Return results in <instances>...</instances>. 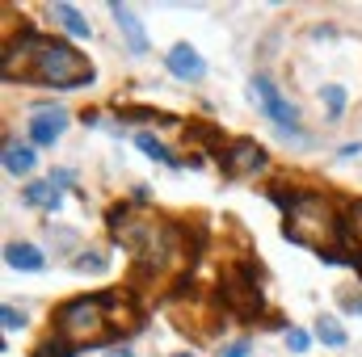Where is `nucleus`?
Returning <instances> with one entry per match:
<instances>
[{"label":"nucleus","instance_id":"nucleus-1","mask_svg":"<svg viewBox=\"0 0 362 357\" xmlns=\"http://www.w3.org/2000/svg\"><path fill=\"white\" fill-rule=\"evenodd\" d=\"M4 59H30V72L21 80L34 85H51V89H85L93 85V68L59 38H38V34H21L17 47L4 51Z\"/></svg>","mask_w":362,"mask_h":357},{"label":"nucleus","instance_id":"nucleus-2","mask_svg":"<svg viewBox=\"0 0 362 357\" xmlns=\"http://www.w3.org/2000/svg\"><path fill=\"white\" fill-rule=\"evenodd\" d=\"M118 298L110 294H85V298H72L55 311V337H64L68 345L72 341H97V328H101V315L114 311Z\"/></svg>","mask_w":362,"mask_h":357},{"label":"nucleus","instance_id":"nucleus-3","mask_svg":"<svg viewBox=\"0 0 362 357\" xmlns=\"http://www.w3.org/2000/svg\"><path fill=\"white\" fill-rule=\"evenodd\" d=\"M253 97H257V105L266 109V118H270L274 126L282 131V135H291V139H303V131H299V109L282 97V92L274 89L270 76H253Z\"/></svg>","mask_w":362,"mask_h":357},{"label":"nucleus","instance_id":"nucleus-4","mask_svg":"<svg viewBox=\"0 0 362 357\" xmlns=\"http://www.w3.org/2000/svg\"><path fill=\"white\" fill-rule=\"evenodd\" d=\"M219 164H223V173H232V177H240V173H262V169H266V147L253 143V139H236V143H228V152L219 156Z\"/></svg>","mask_w":362,"mask_h":357},{"label":"nucleus","instance_id":"nucleus-5","mask_svg":"<svg viewBox=\"0 0 362 357\" xmlns=\"http://www.w3.org/2000/svg\"><path fill=\"white\" fill-rule=\"evenodd\" d=\"M64 126H68V109L64 105H38L34 118H30V139L42 143V147H51L64 135Z\"/></svg>","mask_w":362,"mask_h":357},{"label":"nucleus","instance_id":"nucleus-6","mask_svg":"<svg viewBox=\"0 0 362 357\" xmlns=\"http://www.w3.org/2000/svg\"><path fill=\"white\" fill-rule=\"evenodd\" d=\"M110 13H114V21H118V30H122L127 47H131L135 55H148V51H152V42H148V34H144L139 17H135V13H131L127 4H110Z\"/></svg>","mask_w":362,"mask_h":357},{"label":"nucleus","instance_id":"nucleus-7","mask_svg":"<svg viewBox=\"0 0 362 357\" xmlns=\"http://www.w3.org/2000/svg\"><path fill=\"white\" fill-rule=\"evenodd\" d=\"M165 63H169V72H173L177 80H202V76H206V63H202V59H198V51H194V47H185V42H177V47L169 51V59H165Z\"/></svg>","mask_w":362,"mask_h":357},{"label":"nucleus","instance_id":"nucleus-8","mask_svg":"<svg viewBox=\"0 0 362 357\" xmlns=\"http://www.w3.org/2000/svg\"><path fill=\"white\" fill-rule=\"evenodd\" d=\"M4 261H8V269H17V273H38L42 269V253L34 244H8L4 248Z\"/></svg>","mask_w":362,"mask_h":357},{"label":"nucleus","instance_id":"nucleus-9","mask_svg":"<svg viewBox=\"0 0 362 357\" xmlns=\"http://www.w3.org/2000/svg\"><path fill=\"white\" fill-rule=\"evenodd\" d=\"M59 189H55V181H34L30 189H25V206H38V210H59Z\"/></svg>","mask_w":362,"mask_h":357},{"label":"nucleus","instance_id":"nucleus-10","mask_svg":"<svg viewBox=\"0 0 362 357\" xmlns=\"http://www.w3.org/2000/svg\"><path fill=\"white\" fill-rule=\"evenodd\" d=\"M135 147L144 152V156H152V160H160V164H169V169H181V160H173V152L156 139V135H148V131H139L135 135Z\"/></svg>","mask_w":362,"mask_h":357},{"label":"nucleus","instance_id":"nucleus-11","mask_svg":"<svg viewBox=\"0 0 362 357\" xmlns=\"http://www.w3.org/2000/svg\"><path fill=\"white\" fill-rule=\"evenodd\" d=\"M30 169H34V152L30 147H17V143H4V173L25 177Z\"/></svg>","mask_w":362,"mask_h":357},{"label":"nucleus","instance_id":"nucleus-12","mask_svg":"<svg viewBox=\"0 0 362 357\" xmlns=\"http://www.w3.org/2000/svg\"><path fill=\"white\" fill-rule=\"evenodd\" d=\"M51 13L64 21V30H68L72 38H89V21H85V13H76V8H72V4H64V0H59Z\"/></svg>","mask_w":362,"mask_h":357},{"label":"nucleus","instance_id":"nucleus-13","mask_svg":"<svg viewBox=\"0 0 362 357\" xmlns=\"http://www.w3.org/2000/svg\"><path fill=\"white\" fill-rule=\"evenodd\" d=\"M316 332H320V341H325V345H333V349H341V345H346V332H341V324H337V320H329V315H320Z\"/></svg>","mask_w":362,"mask_h":357},{"label":"nucleus","instance_id":"nucleus-14","mask_svg":"<svg viewBox=\"0 0 362 357\" xmlns=\"http://www.w3.org/2000/svg\"><path fill=\"white\" fill-rule=\"evenodd\" d=\"M320 101H325V109L337 118V114L346 109V89H341V85H325V89H320Z\"/></svg>","mask_w":362,"mask_h":357},{"label":"nucleus","instance_id":"nucleus-15","mask_svg":"<svg viewBox=\"0 0 362 357\" xmlns=\"http://www.w3.org/2000/svg\"><path fill=\"white\" fill-rule=\"evenodd\" d=\"M34 357H72V345L64 341V337H51V341H42L38 345V353Z\"/></svg>","mask_w":362,"mask_h":357},{"label":"nucleus","instance_id":"nucleus-16","mask_svg":"<svg viewBox=\"0 0 362 357\" xmlns=\"http://www.w3.org/2000/svg\"><path fill=\"white\" fill-rule=\"evenodd\" d=\"M0 324L13 332V328H25V315H21L17 307H0Z\"/></svg>","mask_w":362,"mask_h":357},{"label":"nucleus","instance_id":"nucleus-17","mask_svg":"<svg viewBox=\"0 0 362 357\" xmlns=\"http://www.w3.org/2000/svg\"><path fill=\"white\" fill-rule=\"evenodd\" d=\"M76 269H81V273H85V269H89V273H101L105 261H101L97 253H81V257H76Z\"/></svg>","mask_w":362,"mask_h":357},{"label":"nucleus","instance_id":"nucleus-18","mask_svg":"<svg viewBox=\"0 0 362 357\" xmlns=\"http://www.w3.org/2000/svg\"><path fill=\"white\" fill-rule=\"evenodd\" d=\"M350 231H354V240H362V198L350 206Z\"/></svg>","mask_w":362,"mask_h":357},{"label":"nucleus","instance_id":"nucleus-19","mask_svg":"<svg viewBox=\"0 0 362 357\" xmlns=\"http://www.w3.org/2000/svg\"><path fill=\"white\" fill-rule=\"evenodd\" d=\"M286 345H291L295 353H303V349H308V332H299V328H291V332H286Z\"/></svg>","mask_w":362,"mask_h":357},{"label":"nucleus","instance_id":"nucleus-20","mask_svg":"<svg viewBox=\"0 0 362 357\" xmlns=\"http://www.w3.org/2000/svg\"><path fill=\"white\" fill-rule=\"evenodd\" d=\"M341 307L354 311V315H362V298H354V294H341Z\"/></svg>","mask_w":362,"mask_h":357},{"label":"nucleus","instance_id":"nucleus-21","mask_svg":"<svg viewBox=\"0 0 362 357\" xmlns=\"http://www.w3.org/2000/svg\"><path fill=\"white\" fill-rule=\"evenodd\" d=\"M245 353H249V341H236V345L223 349V357H245Z\"/></svg>","mask_w":362,"mask_h":357},{"label":"nucleus","instance_id":"nucleus-22","mask_svg":"<svg viewBox=\"0 0 362 357\" xmlns=\"http://www.w3.org/2000/svg\"><path fill=\"white\" fill-rule=\"evenodd\" d=\"M110 357H135V353H127V349H114V353H110Z\"/></svg>","mask_w":362,"mask_h":357},{"label":"nucleus","instance_id":"nucleus-23","mask_svg":"<svg viewBox=\"0 0 362 357\" xmlns=\"http://www.w3.org/2000/svg\"><path fill=\"white\" fill-rule=\"evenodd\" d=\"M181 357H189V353H181Z\"/></svg>","mask_w":362,"mask_h":357}]
</instances>
